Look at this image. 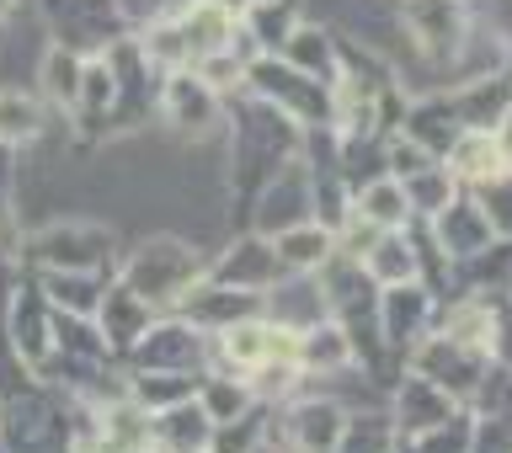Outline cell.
Instances as JSON below:
<instances>
[{
  "mask_svg": "<svg viewBox=\"0 0 512 453\" xmlns=\"http://www.w3.org/2000/svg\"><path fill=\"white\" fill-rule=\"evenodd\" d=\"M454 171L470 176V182H491V176L507 171V150H502V144H496L491 134L459 139V144H454Z\"/></svg>",
  "mask_w": 512,
  "mask_h": 453,
  "instance_id": "obj_1",
  "label": "cell"
},
{
  "mask_svg": "<svg viewBox=\"0 0 512 453\" xmlns=\"http://www.w3.org/2000/svg\"><path fill=\"white\" fill-rule=\"evenodd\" d=\"M363 219L368 224H400L406 219V192H400L395 182H379L363 192Z\"/></svg>",
  "mask_w": 512,
  "mask_h": 453,
  "instance_id": "obj_2",
  "label": "cell"
},
{
  "mask_svg": "<svg viewBox=\"0 0 512 453\" xmlns=\"http://www.w3.org/2000/svg\"><path fill=\"white\" fill-rule=\"evenodd\" d=\"M368 267H374L384 283H411L416 256L406 251V240H384V246H374V256H368Z\"/></svg>",
  "mask_w": 512,
  "mask_h": 453,
  "instance_id": "obj_3",
  "label": "cell"
},
{
  "mask_svg": "<svg viewBox=\"0 0 512 453\" xmlns=\"http://www.w3.org/2000/svg\"><path fill=\"white\" fill-rule=\"evenodd\" d=\"M224 347H230V358L256 363V358H267V352H272V336L262 326H235L230 336H224Z\"/></svg>",
  "mask_w": 512,
  "mask_h": 453,
  "instance_id": "obj_4",
  "label": "cell"
},
{
  "mask_svg": "<svg viewBox=\"0 0 512 453\" xmlns=\"http://www.w3.org/2000/svg\"><path fill=\"white\" fill-rule=\"evenodd\" d=\"M288 262H304V267H315L320 256H326V235L320 230H304V235H288V246H283Z\"/></svg>",
  "mask_w": 512,
  "mask_h": 453,
  "instance_id": "obj_5",
  "label": "cell"
},
{
  "mask_svg": "<svg viewBox=\"0 0 512 453\" xmlns=\"http://www.w3.org/2000/svg\"><path fill=\"white\" fill-rule=\"evenodd\" d=\"M0 134H6V139L32 134V107L16 102V96H0Z\"/></svg>",
  "mask_w": 512,
  "mask_h": 453,
  "instance_id": "obj_6",
  "label": "cell"
},
{
  "mask_svg": "<svg viewBox=\"0 0 512 453\" xmlns=\"http://www.w3.org/2000/svg\"><path fill=\"white\" fill-rule=\"evenodd\" d=\"M491 219L496 230H512V176H491Z\"/></svg>",
  "mask_w": 512,
  "mask_h": 453,
  "instance_id": "obj_7",
  "label": "cell"
},
{
  "mask_svg": "<svg viewBox=\"0 0 512 453\" xmlns=\"http://www.w3.org/2000/svg\"><path fill=\"white\" fill-rule=\"evenodd\" d=\"M411 198H416V208H448V182L443 176H416Z\"/></svg>",
  "mask_w": 512,
  "mask_h": 453,
  "instance_id": "obj_8",
  "label": "cell"
}]
</instances>
